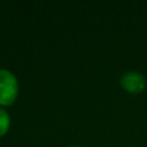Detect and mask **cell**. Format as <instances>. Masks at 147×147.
<instances>
[{
  "label": "cell",
  "instance_id": "cell-1",
  "mask_svg": "<svg viewBox=\"0 0 147 147\" xmlns=\"http://www.w3.org/2000/svg\"><path fill=\"white\" fill-rule=\"evenodd\" d=\"M18 94V83L16 76L8 69L0 68V105L9 106L14 103Z\"/></svg>",
  "mask_w": 147,
  "mask_h": 147
},
{
  "label": "cell",
  "instance_id": "cell-2",
  "mask_svg": "<svg viewBox=\"0 0 147 147\" xmlns=\"http://www.w3.org/2000/svg\"><path fill=\"white\" fill-rule=\"evenodd\" d=\"M145 76L139 71H127L121 77V85L130 93H139L145 87Z\"/></svg>",
  "mask_w": 147,
  "mask_h": 147
},
{
  "label": "cell",
  "instance_id": "cell-3",
  "mask_svg": "<svg viewBox=\"0 0 147 147\" xmlns=\"http://www.w3.org/2000/svg\"><path fill=\"white\" fill-rule=\"evenodd\" d=\"M9 126H10V117H9V114L5 109L0 108V137L3 136L8 131Z\"/></svg>",
  "mask_w": 147,
  "mask_h": 147
},
{
  "label": "cell",
  "instance_id": "cell-4",
  "mask_svg": "<svg viewBox=\"0 0 147 147\" xmlns=\"http://www.w3.org/2000/svg\"><path fill=\"white\" fill-rule=\"evenodd\" d=\"M70 147H79V146H77V145H74V146H70Z\"/></svg>",
  "mask_w": 147,
  "mask_h": 147
}]
</instances>
